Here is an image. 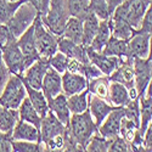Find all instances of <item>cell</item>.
Returning <instances> with one entry per match:
<instances>
[{
	"mask_svg": "<svg viewBox=\"0 0 152 152\" xmlns=\"http://www.w3.org/2000/svg\"><path fill=\"white\" fill-rule=\"evenodd\" d=\"M137 31L140 32H145V33H152V0L151 3L145 12L144 15V18H142V22H141V26Z\"/></svg>",
	"mask_w": 152,
	"mask_h": 152,
	"instance_id": "45",
	"label": "cell"
},
{
	"mask_svg": "<svg viewBox=\"0 0 152 152\" xmlns=\"http://www.w3.org/2000/svg\"><path fill=\"white\" fill-rule=\"evenodd\" d=\"M112 139H106L99 133H95L85 146V151L88 152H107L110 148Z\"/></svg>",
	"mask_w": 152,
	"mask_h": 152,
	"instance_id": "35",
	"label": "cell"
},
{
	"mask_svg": "<svg viewBox=\"0 0 152 152\" xmlns=\"http://www.w3.org/2000/svg\"><path fill=\"white\" fill-rule=\"evenodd\" d=\"M67 125L71 133L73 134V136L75 137V140L78 141V144L83 147L84 151L88 141L90 140V137L95 133H99V126L96 125L94 118L91 117L89 108L82 113L72 115L69 123Z\"/></svg>",
	"mask_w": 152,
	"mask_h": 152,
	"instance_id": "1",
	"label": "cell"
},
{
	"mask_svg": "<svg viewBox=\"0 0 152 152\" xmlns=\"http://www.w3.org/2000/svg\"><path fill=\"white\" fill-rule=\"evenodd\" d=\"M34 39L39 55L45 58H50L55 53L58 51V38L50 31L38 14L34 23Z\"/></svg>",
	"mask_w": 152,
	"mask_h": 152,
	"instance_id": "2",
	"label": "cell"
},
{
	"mask_svg": "<svg viewBox=\"0 0 152 152\" xmlns=\"http://www.w3.org/2000/svg\"><path fill=\"white\" fill-rule=\"evenodd\" d=\"M100 20L93 12H89L83 20V45L89 46L99 29Z\"/></svg>",
	"mask_w": 152,
	"mask_h": 152,
	"instance_id": "29",
	"label": "cell"
},
{
	"mask_svg": "<svg viewBox=\"0 0 152 152\" xmlns=\"http://www.w3.org/2000/svg\"><path fill=\"white\" fill-rule=\"evenodd\" d=\"M129 101H130V97H129L128 88L121 83L111 82L108 102L115 107H124Z\"/></svg>",
	"mask_w": 152,
	"mask_h": 152,
	"instance_id": "24",
	"label": "cell"
},
{
	"mask_svg": "<svg viewBox=\"0 0 152 152\" xmlns=\"http://www.w3.org/2000/svg\"><path fill=\"white\" fill-rule=\"evenodd\" d=\"M113 108L115 106H112L107 100L97 97L89 93V111L97 126L101 125V123L105 121V118L110 115V112Z\"/></svg>",
	"mask_w": 152,
	"mask_h": 152,
	"instance_id": "19",
	"label": "cell"
},
{
	"mask_svg": "<svg viewBox=\"0 0 152 152\" xmlns=\"http://www.w3.org/2000/svg\"><path fill=\"white\" fill-rule=\"evenodd\" d=\"M108 151L110 152H130L132 145L125 139H123L121 135H118L115 139H112Z\"/></svg>",
	"mask_w": 152,
	"mask_h": 152,
	"instance_id": "43",
	"label": "cell"
},
{
	"mask_svg": "<svg viewBox=\"0 0 152 152\" xmlns=\"http://www.w3.org/2000/svg\"><path fill=\"white\" fill-rule=\"evenodd\" d=\"M123 117L124 107H115L99 126V134L106 139H115L116 136H118Z\"/></svg>",
	"mask_w": 152,
	"mask_h": 152,
	"instance_id": "13",
	"label": "cell"
},
{
	"mask_svg": "<svg viewBox=\"0 0 152 152\" xmlns=\"http://www.w3.org/2000/svg\"><path fill=\"white\" fill-rule=\"evenodd\" d=\"M147 58L150 61H152V33L150 35V48H148V56H147Z\"/></svg>",
	"mask_w": 152,
	"mask_h": 152,
	"instance_id": "53",
	"label": "cell"
},
{
	"mask_svg": "<svg viewBox=\"0 0 152 152\" xmlns=\"http://www.w3.org/2000/svg\"><path fill=\"white\" fill-rule=\"evenodd\" d=\"M152 121V97L140 95V125L139 133L144 136L150 122Z\"/></svg>",
	"mask_w": 152,
	"mask_h": 152,
	"instance_id": "30",
	"label": "cell"
},
{
	"mask_svg": "<svg viewBox=\"0 0 152 152\" xmlns=\"http://www.w3.org/2000/svg\"><path fill=\"white\" fill-rule=\"evenodd\" d=\"M111 37H112V32H111V26H110L108 20L100 21L99 29H97L94 39L89 46L93 50H95V51H102L104 46L107 44V42L110 40Z\"/></svg>",
	"mask_w": 152,
	"mask_h": 152,
	"instance_id": "26",
	"label": "cell"
},
{
	"mask_svg": "<svg viewBox=\"0 0 152 152\" xmlns=\"http://www.w3.org/2000/svg\"><path fill=\"white\" fill-rule=\"evenodd\" d=\"M0 50H1L3 60L5 65L7 66L10 73L22 75L23 72L26 71V66H24V58L22 51L17 44V39H14L9 42L7 44L3 45L0 48Z\"/></svg>",
	"mask_w": 152,
	"mask_h": 152,
	"instance_id": "7",
	"label": "cell"
},
{
	"mask_svg": "<svg viewBox=\"0 0 152 152\" xmlns=\"http://www.w3.org/2000/svg\"><path fill=\"white\" fill-rule=\"evenodd\" d=\"M12 151H16V152H39V151H45V146L42 142L26 141V140H14V139H12Z\"/></svg>",
	"mask_w": 152,
	"mask_h": 152,
	"instance_id": "38",
	"label": "cell"
},
{
	"mask_svg": "<svg viewBox=\"0 0 152 152\" xmlns=\"http://www.w3.org/2000/svg\"><path fill=\"white\" fill-rule=\"evenodd\" d=\"M150 33L135 31L133 37L126 42V58H147L150 48Z\"/></svg>",
	"mask_w": 152,
	"mask_h": 152,
	"instance_id": "8",
	"label": "cell"
},
{
	"mask_svg": "<svg viewBox=\"0 0 152 152\" xmlns=\"http://www.w3.org/2000/svg\"><path fill=\"white\" fill-rule=\"evenodd\" d=\"M45 26L55 35L62 37L68 18L71 17L66 0H51L45 16H40Z\"/></svg>",
	"mask_w": 152,
	"mask_h": 152,
	"instance_id": "3",
	"label": "cell"
},
{
	"mask_svg": "<svg viewBox=\"0 0 152 152\" xmlns=\"http://www.w3.org/2000/svg\"><path fill=\"white\" fill-rule=\"evenodd\" d=\"M124 117L133 121L137 126L140 125V96L130 100L124 106Z\"/></svg>",
	"mask_w": 152,
	"mask_h": 152,
	"instance_id": "37",
	"label": "cell"
},
{
	"mask_svg": "<svg viewBox=\"0 0 152 152\" xmlns=\"http://www.w3.org/2000/svg\"><path fill=\"white\" fill-rule=\"evenodd\" d=\"M145 95L148 96V97H152V78H151V80H150V83H148V85H147V88H146Z\"/></svg>",
	"mask_w": 152,
	"mask_h": 152,
	"instance_id": "52",
	"label": "cell"
},
{
	"mask_svg": "<svg viewBox=\"0 0 152 152\" xmlns=\"http://www.w3.org/2000/svg\"><path fill=\"white\" fill-rule=\"evenodd\" d=\"M139 133V126L130 119L123 117L122 123H121V130H119V135L125 139L128 142H133V140L135 139L136 134Z\"/></svg>",
	"mask_w": 152,
	"mask_h": 152,
	"instance_id": "39",
	"label": "cell"
},
{
	"mask_svg": "<svg viewBox=\"0 0 152 152\" xmlns=\"http://www.w3.org/2000/svg\"><path fill=\"white\" fill-rule=\"evenodd\" d=\"M11 136L14 140H26V141L42 142L39 128H37L35 125H33L26 121H22V119L17 121L14 130L11 133Z\"/></svg>",
	"mask_w": 152,
	"mask_h": 152,
	"instance_id": "18",
	"label": "cell"
},
{
	"mask_svg": "<svg viewBox=\"0 0 152 152\" xmlns=\"http://www.w3.org/2000/svg\"><path fill=\"white\" fill-rule=\"evenodd\" d=\"M24 1L32 4L40 16H45L49 10L50 1H51V0H24Z\"/></svg>",
	"mask_w": 152,
	"mask_h": 152,
	"instance_id": "49",
	"label": "cell"
},
{
	"mask_svg": "<svg viewBox=\"0 0 152 152\" xmlns=\"http://www.w3.org/2000/svg\"><path fill=\"white\" fill-rule=\"evenodd\" d=\"M23 83H24V86H26V90H27V97L29 99L32 105L37 110V112L39 113V116L42 118H44L48 115V112L50 111L49 101H48L46 96L44 95L42 89H35V88H32L28 83H26V82H23Z\"/></svg>",
	"mask_w": 152,
	"mask_h": 152,
	"instance_id": "22",
	"label": "cell"
},
{
	"mask_svg": "<svg viewBox=\"0 0 152 152\" xmlns=\"http://www.w3.org/2000/svg\"><path fill=\"white\" fill-rule=\"evenodd\" d=\"M110 26H111V32H112V37L118 38V39H123L128 42L130 38L133 37V34L135 33V28H133L130 24L123 18H118L115 16H111L108 18Z\"/></svg>",
	"mask_w": 152,
	"mask_h": 152,
	"instance_id": "23",
	"label": "cell"
},
{
	"mask_svg": "<svg viewBox=\"0 0 152 152\" xmlns=\"http://www.w3.org/2000/svg\"><path fill=\"white\" fill-rule=\"evenodd\" d=\"M133 67L135 73V88L139 95H145L146 88L152 78V61L148 58H134Z\"/></svg>",
	"mask_w": 152,
	"mask_h": 152,
	"instance_id": "12",
	"label": "cell"
},
{
	"mask_svg": "<svg viewBox=\"0 0 152 152\" xmlns=\"http://www.w3.org/2000/svg\"><path fill=\"white\" fill-rule=\"evenodd\" d=\"M9 1H18V0H9Z\"/></svg>",
	"mask_w": 152,
	"mask_h": 152,
	"instance_id": "54",
	"label": "cell"
},
{
	"mask_svg": "<svg viewBox=\"0 0 152 152\" xmlns=\"http://www.w3.org/2000/svg\"><path fill=\"white\" fill-rule=\"evenodd\" d=\"M101 53L107 56H116L119 58H124L126 57V40L111 37Z\"/></svg>",
	"mask_w": 152,
	"mask_h": 152,
	"instance_id": "33",
	"label": "cell"
},
{
	"mask_svg": "<svg viewBox=\"0 0 152 152\" xmlns=\"http://www.w3.org/2000/svg\"><path fill=\"white\" fill-rule=\"evenodd\" d=\"M44 146H45V151H63V147H65L63 136L62 135L54 136L48 142H45Z\"/></svg>",
	"mask_w": 152,
	"mask_h": 152,
	"instance_id": "46",
	"label": "cell"
},
{
	"mask_svg": "<svg viewBox=\"0 0 152 152\" xmlns=\"http://www.w3.org/2000/svg\"><path fill=\"white\" fill-rule=\"evenodd\" d=\"M58 51L65 54L69 58H75L80 62H89L86 55V46L83 44L74 43L65 37L58 38Z\"/></svg>",
	"mask_w": 152,
	"mask_h": 152,
	"instance_id": "20",
	"label": "cell"
},
{
	"mask_svg": "<svg viewBox=\"0 0 152 152\" xmlns=\"http://www.w3.org/2000/svg\"><path fill=\"white\" fill-rule=\"evenodd\" d=\"M65 128H66V125L61 121H58V118L51 111H49L48 115L44 118H42V123H40L39 130H40L42 142L45 144L50 140V139H53L54 136L62 135L63 132H65Z\"/></svg>",
	"mask_w": 152,
	"mask_h": 152,
	"instance_id": "14",
	"label": "cell"
},
{
	"mask_svg": "<svg viewBox=\"0 0 152 152\" xmlns=\"http://www.w3.org/2000/svg\"><path fill=\"white\" fill-rule=\"evenodd\" d=\"M86 55L89 62L95 65L104 75H110L117 69V67L121 65L122 58L116 56H107L101 51H95L90 46H86Z\"/></svg>",
	"mask_w": 152,
	"mask_h": 152,
	"instance_id": "10",
	"label": "cell"
},
{
	"mask_svg": "<svg viewBox=\"0 0 152 152\" xmlns=\"http://www.w3.org/2000/svg\"><path fill=\"white\" fill-rule=\"evenodd\" d=\"M69 60L71 58L68 56H66L65 54H62L61 51H57L49 58V63H50V67L51 68H54L58 73L63 74L65 72H67Z\"/></svg>",
	"mask_w": 152,
	"mask_h": 152,
	"instance_id": "41",
	"label": "cell"
},
{
	"mask_svg": "<svg viewBox=\"0 0 152 152\" xmlns=\"http://www.w3.org/2000/svg\"><path fill=\"white\" fill-rule=\"evenodd\" d=\"M18 119V110L6 108L0 105V132L12 133Z\"/></svg>",
	"mask_w": 152,
	"mask_h": 152,
	"instance_id": "31",
	"label": "cell"
},
{
	"mask_svg": "<svg viewBox=\"0 0 152 152\" xmlns=\"http://www.w3.org/2000/svg\"><path fill=\"white\" fill-rule=\"evenodd\" d=\"M74 43L83 44V20L71 16L66 24V28L63 31V35Z\"/></svg>",
	"mask_w": 152,
	"mask_h": 152,
	"instance_id": "28",
	"label": "cell"
},
{
	"mask_svg": "<svg viewBox=\"0 0 152 152\" xmlns=\"http://www.w3.org/2000/svg\"><path fill=\"white\" fill-rule=\"evenodd\" d=\"M107 1V5H108V7H110V11H111V14H113V11L116 10V7L117 6H119L124 0H106Z\"/></svg>",
	"mask_w": 152,
	"mask_h": 152,
	"instance_id": "51",
	"label": "cell"
},
{
	"mask_svg": "<svg viewBox=\"0 0 152 152\" xmlns=\"http://www.w3.org/2000/svg\"><path fill=\"white\" fill-rule=\"evenodd\" d=\"M37 16L38 11L34 9V6L27 1H23L16 10L14 16L7 21L6 26L15 38H20L33 24Z\"/></svg>",
	"mask_w": 152,
	"mask_h": 152,
	"instance_id": "6",
	"label": "cell"
},
{
	"mask_svg": "<svg viewBox=\"0 0 152 152\" xmlns=\"http://www.w3.org/2000/svg\"><path fill=\"white\" fill-rule=\"evenodd\" d=\"M67 101H68V107L72 115L86 111L89 108V90H88V88L78 94L68 96Z\"/></svg>",
	"mask_w": 152,
	"mask_h": 152,
	"instance_id": "32",
	"label": "cell"
},
{
	"mask_svg": "<svg viewBox=\"0 0 152 152\" xmlns=\"http://www.w3.org/2000/svg\"><path fill=\"white\" fill-rule=\"evenodd\" d=\"M34 23V22H33ZM17 44L22 51L23 58H24V66L28 68L32 63H34L37 60H39L42 56L39 55V51L35 45L34 39V26H32L24 32L20 38H17Z\"/></svg>",
	"mask_w": 152,
	"mask_h": 152,
	"instance_id": "9",
	"label": "cell"
},
{
	"mask_svg": "<svg viewBox=\"0 0 152 152\" xmlns=\"http://www.w3.org/2000/svg\"><path fill=\"white\" fill-rule=\"evenodd\" d=\"M88 88V80L80 73L65 72L62 74V93L67 97L78 94Z\"/></svg>",
	"mask_w": 152,
	"mask_h": 152,
	"instance_id": "16",
	"label": "cell"
},
{
	"mask_svg": "<svg viewBox=\"0 0 152 152\" xmlns=\"http://www.w3.org/2000/svg\"><path fill=\"white\" fill-rule=\"evenodd\" d=\"M49 108L58 118V121H61L65 125H67L69 123L72 113L68 107L67 96L63 93L58 94L57 96H55L54 99L49 101Z\"/></svg>",
	"mask_w": 152,
	"mask_h": 152,
	"instance_id": "21",
	"label": "cell"
},
{
	"mask_svg": "<svg viewBox=\"0 0 152 152\" xmlns=\"http://www.w3.org/2000/svg\"><path fill=\"white\" fill-rule=\"evenodd\" d=\"M142 145L145 151H152V128L148 125L142 136Z\"/></svg>",
	"mask_w": 152,
	"mask_h": 152,
	"instance_id": "50",
	"label": "cell"
},
{
	"mask_svg": "<svg viewBox=\"0 0 152 152\" xmlns=\"http://www.w3.org/2000/svg\"><path fill=\"white\" fill-rule=\"evenodd\" d=\"M49 68H50L49 58L40 57L39 60H37L34 63H32L28 68H26V71H24L23 74L21 75L22 80L28 83L32 88H35V89H42L43 79H44L45 73L48 72Z\"/></svg>",
	"mask_w": 152,
	"mask_h": 152,
	"instance_id": "11",
	"label": "cell"
},
{
	"mask_svg": "<svg viewBox=\"0 0 152 152\" xmlns=\"http://www.w3.org/2000/svg\"><path fill=\"white\" fill-rule=\"evenodd\" d=\"M82 74L86 78V80L89 82L90 79H94L96 77H100V75H104L101 73V71L95 66L93 65L91 62H86L83 65V68H82Z\"/></svg>",
	"mask_w": 152,
	"mask_h": 152,
	"instance_id": "44",
	"label": "cell"
},
{
	"mask_svg": "<svg viewBox=\"0 0 152 152\" xmlns=\"http://www.w3.org/2000/svg\"><path fill=\"white\" fill-rule=\"evenodd\" d=\"M66 4L69 11V15L78 17L80 20H84L85 16L90 12V0H66Z\"/></svg>",
	"mask_w": 152,
	"mask_h": 152,
	"instance_id": "34",
	"label": "cell"
},
{
	"mask_svg": "<svg viewBox=\"0 0 152 152\" xmlns=\"http://www.w3.org/2000/svg\"><path fill=\"white\" fill-rule=\"evenodd\" d=\"M62 136H63V140H65V147H63V151H84L83 147L78 144V141L75 140L73 134L71 133L68 125H66Z\"/></svg>",
	"mask_w": 152,
	"mask_h": 152,
	"instance_id": "42",
	"label": "cell"
},
{
	"mask_svg": "<svg viewBox=\"0 0 152 152\" xmlns=\"http://www.w3.org/2000/svg\"><path fill=\"white\" fill-rule=\"evenodd\" d=\"M89 9H90V12L96 15L100 21L108 20L112 15L106 0H90Z\"/></svg>",
	"mask_w": 152,
	"mask_h": 152,
	"instance_id": "40",
	"label": "cell"
},
{
	"mask_svg": "<svg viewBox=\"0 0 152 152\" xmlns=\"http://www.w3.org/2000/svg\"><path fill=\"white\" fill-rule=\"evenodd\" d=\"M42 90L48 101L62 93V74L50 67L42 83Z\"/></svg>",
	"mask_w": 152,
	"mask_h": 152,
	"instance_id": "17",
	"label": "cell"
},
{
	"mask_svg": "<svg viewBox=\"0 0 152 152\" xmlns=\"http://www.w3.org/2000/svg\"><path fill=\"white\" fill-rule=\"evenodd\" d=\"M10 75H11V73H10L7 66L5 65V62L3 60V55H1V50H0V94H1L6 82L9 80Z\"/></svg>",
	"mask_w": 152,
	"mask_h": 152,
	"instance_id": "47",
	"label": "cell"
},
{
	"mask_svg": "<svg viewBox=\"0 0 152 152\" xmlns=\"http://www.w3.org/2000/svg\"><path fill=\"white\" fill-rule=\"evenodd\" d=\"M133 61L129 58H122L121 65L117 67V69L110 75L111 82H117L126 86L128 89L135 86V73H134V67H133Z\"/></svg>",
	"mask_w": 152,
	"mask_h": 152,
	"instance_id": "15",
	"label": "cell"
},
{
	"mask_svg": "<svg viewBox=\"0 0 152 152\" xmlns=\"http://www.w3.org/2000/svg\"><path fill=\"white\" fill-rule=\"evenodd\" d=\"M18 117H20V119L26 121L40 129L42 117L39 116V113L37 112V110L34 108V106L32 105V102L27 96L24 97V100L22 101V104L18 107Z\"/></svg>",
	"mask_w": 152,
	"mask_h": 152,
	"instance_id": "27",
	"label": "cell"
},
{
	"mask_svg": "<svg viewBox=\"0 0 152 152\" xmlns=\"http://www.w3.org/2000/svg\"><path fill=\"white\" fill-rule=\"evenodd\" d=\"M12 151V136L11 133L0 132V152Z\"/></svg>",
	"mask_w": 152,
	"mask_h": 152,
	"instance_id": "48",
	"label": "cell"
},
{
	"mask_svg": "<svg viewBox=\"0 0 152 152\" xmlns=\"http://www.w3.org/2000/svg\"><path fill=\"white\" fill-rule=\"evenodd\" d=\"M110 84L111 80L107 75H100L88 82V90L90 94L108 101L110 96Z\"/></svg>",
	"mask_w": 152,
	"mask_h": 152,
	"instance_id": "25",
	"label": "cell"
},
{
	"mask_svg": "<svg viewBox=\"0 0 152 152\" xmlns=\"http://www.w3.org/2000/svg\"><path fill=\"white\" fill-rule=\"evenodd\" d=\"M150 3L151 0H124L119 6L116 7L111 16L123 18L133 28L139 29Z\"/></svg>",
	"mask_w": 152,
	"mask_h": 152,
	"instance_id": "4",
	"label": "cell"
},
{
	"mask_svg": "<svg viewBox=\"0 0 152 152\" xmlns=\"http://www.w3.org/2000/svg\"><path fill=\"white\" fill-rule=\"evenodd\" d=\"M23 1L24 0H18V1L0 0V24H6Z\"/></svg>",
	"mask_w": 152,
	"mask_h": 152,
	"instance_id": "36",
	"label": "cell"
},
{
	"mask_svg": "<svg viewBox=\"0 0 152 152\" xmlns=\"http://www.w3.org/2000/svg\"><path fill=\"white\" fill-rule=\"evenodd\" d=\"M26 96L27 90L22 80V77L17 74H11L1 94H0V105L6 108L18 110L20 105L22 104V101Z\"/></svg>",
	"mask_w": 152,
	"mask_h": 152,
	"instance_id": "5",
	"label": "cell"
}]
</instances>
